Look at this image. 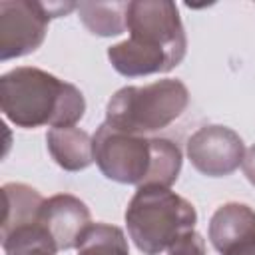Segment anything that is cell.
<instances>
[{
    "label": "cell",
    "instance_id": "6",
    "mask_svg": "<svg viewBox=\"0 0 255 255\" xmlns=\"http://www.w3.org/2000/svg\"><path fill=\"white\" fill-rule=\"evenodd\" d=\"M78 8L74 2H0V60H12L38 50L46 38L50 18L64 16Z\"/></svg>",
    "mask_w": 255,
    "mask_h": 255
},
{
    "label": "cell",
    "instance_id": "8",
    "mask_svg": "<svg viewBox=\"0 0 255 255\" xmlns=\"http://www.w3.org/2000/svg\"><path fill=\"white\" fill-rule=\"evenodd\" d=\"M54 239L58 251L78 249L84 233L92 225L88 205L70 193H58L44 201L38 221Z\"/></svg>",
    "mask_w": 255,
    "mask_h": 255
},
{
    "label": "cell",
    "instance_id": "16",
    "mask_svg": "<svg viewBox=\"0 0 255 255\" xmlns=\"http://www.w3.org/2000/svg\"><path fill=\"white\" fill-rule=\"evenodd\" d=\"M241 167H243V173H245V177L249 179V183L255 185V145H251V147L245 151V157H243Z\"/></svg>",
    "mask_w": 255,
    "mask_h": 255
},
{
    "label": "cell",
    "instance_id": "9",
    "mask_svg": "<svg viewBox=\"0 0 255 255\" xmlns=\"http://www.w3.org/2000/svg\"><path fill=\"white\" fill-rule=\"evenodd\" d=\"M209 241L221 253L249 245L255 241V211L245 203L221 205L209 221Z\"/></svg>",
    "mask_w": 255,
    "mask_h": 255
},
{
    "label": "cell",
    "instance_id": "3",
    "mask_svg": "<svg viewBox=\"0 0 255 255\" xmlns=\"http://www.w3.org/2000/svg\"><path fill=\"white\" fill-rule=\"evenodd\" d=\"M94 161L100 171L126 185L171 187L181 171V149L165 137L129 135L106 122L92 135Z\"/></svg>",
    "mask_w": 255,
    "mask_h": 255
},
{
    "label": "cell",
    "instance_id": "11",
    "mask_svg": "<svg viewBox=\"0 0 255 255\" xmlns=\"http://www.w3.org/2000/svg\"><path fill=\"white\" fill-rule=\"evenodd\" d=\"M4 219H2V235L12 229L34 225L40 221V211L44 205V197L26 183H4Z\"/></svg>",
    "mask_w": 255,
    "mask_h": 255
},
{
    "label": "cell",
    "instance_id": "2",
    "mask_svg": "<svg viewBox=\"0 0 255 255\" xmlns=\"http://www.w3.org/2000/svg\"><path fill=\"white\" fill-rule=\"evenodd\" d=\"M0 108L18 128H74L86 112L84 94L50 72L20 66L0 78Z\"/></svg>",
    "mask_w": 255,
    "mask_h": 255
},
{
    "label": "cell",
    "instance_id": "1",
    "mask_svg": "<svg viewBox=\"0 0 255 255\" xmlns=\"http://www.w3.org/2000/svg\"><path fill=\"white\" fill-rule=\"evenodd\" d=\"M128 40L108 48L114 70L126 78L165 74L181 64L187 50L179 10L169 0H133L128 4Z\"/></svg>",
    "mask_w": 255,
    "mask_h": 255
},
{
    "label": "cell",
    "instance_id": "14",
    "mask_svg": "<svg viewBox=\"0 0 255 255\" xmlns=\"http://www.w3.org/2000/svg\"><path fill=\"white\" fill-rule=\"evenodd\" d=\"M78 255H129L124 231L108 223H92L78 245Z\"/></svg>",
    "mask_w": 255,
    "mask_h": 255
},
{
    "label": "cell",
    "instance_id": "5",
    "mask_svg": "<svg viewBox=\"0 0 255 255\" xmlns=\"http://www.w3.org/2000/svg\"><path fill=\"white\" fill-rule=\"evenodd\" d=\"M183 82L165 78L145 86L118 90L106 106V124L129 135H151L173 124L187 108Z\"/></svg>",
    "mask_w": 255,
    "mask_h": 255
},
{
    "label": "cell",
    "instance_id": "4",
    "mask_svg": "<svg viewBox=\"0 0 255 255\" xmlns=\"http://www.w3.org/2000/svg\"><path fill=\"white\" fill-rule=\"evenodd\" d=\"M195 207L169 187L141 185L126 207V227L133 245L145 255L167 251L181 235L193 231Z\"/></svg>",
    "mask_w": 255,
    "mask_h": 255
},
{
    "label": "cell",
    "instance_id": "7",
    "mask_svg": "<svg viewBox=\"0 0 255 255\" xmlns=\"http://www.w3.org/2000/svg\"><path fill=\"white\" fill-rule=\"evenodd\" d=\"M245 143L231 128L203 126L187 139V157L191 165L209 177L233 173L245 157Z\"/></svg>",
    "mask_w": 255,
    "mask_h": 255
},
{
    "label": "cell",
    "instance_id": "12",
    "mask_svg": "<svg viewBox=\"0 0 255 255\" xmlns=\"http://www.w3.org/2000/svg\"><path fill=\"white\" fill-rule=\"evenodd\" d=\"M129 2H80L78 14L84 26L98 36H118L126 28Z\"/></svg>",
    "mask_w": 255,
    "mask_h": 255
},
{
    "label": "cell",
    "instance_id": "17",
    "mask_svg": "<svg viewBox=\"0 0 255 255\" xmlns=\"http://www.w3.org/2000/svg\"><path fill=\"white\" fill-rule=\"evenodd\" d=\"M229 255H255V241L249 243V245H243V247H239L235 251H231Z\"/></svg>",
    "mask_w": 255,
    "mask_h": 255
},
{
    "label": "cell",
    "instance_id": "13",
    "mask_svg": "<svg viewBox=\"0 0 255 255\" xmlns=\"http://www.w3.org/2000/svg\"><path fill=\"white\" fill-rule=\"evenodd\" d=\"M4 255H56L58 247L50 233L40 225H24L2 235Z\"/></svg>",
    "mask_w": 255,
    "mask_h": 255
},
{
    "label": "cell",
    "instance_id": "10",
    "mask_svg": "<svg viewBox=\"0 0 255 255\" xmlns=\"http://www.w3.org/2000/svg\"><path fill=\"white\" fill-rule=\"evenodd\" d=\"M52 159L66 171H82L94 161V139L80 128H54L46 133Z\"/></svg>",
    "mask_w": 255,
    "mask_h": 255
},
{
    "label": "cell",
    "instance_id": "15",
    "mask_svg": "<svg viewBox=\"0 0 255 255\" xmlns=\"http://www.w3.org/2000/svg\"><path fill=\"white\" fill-rule=\"evenodd\" d=\"M167 255H207L205 251V239L193 229L181 235L169 249Z\"/></svg>",
    "mask_w": 255,
    "mask_h": 255
}]
</instances>
